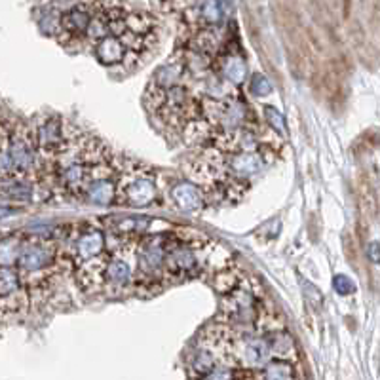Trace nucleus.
Returning <instances> with one entry per match:
<instances>
[{"mask_svg": "<svg viewBox=\"0 0 380 380\" xmlns=\"http://www.w3.org/2000/svg\"><path fill=\"white\" fill-rule=\"evenodd\" d=\"M103 223L109 231L113 232L114 236H124V238H131V236H145L149 234V228L152 225L150 219H143V217H109L103 219Z\"/></svg>", "mask_w": 380, "mask_h": 380, "instance_id": "obj_13", "label": "nucleus"}, {"mask_svg": "<svg viewBox=\"0 0 380 380\" xmlns=\"http://www.w3.org/2000/svg\"><path fill=\"white\" fill-rule=\"evenodd\" d=\"M185 78H187V67H185L183 51L177 50L152 75V80H150L149 87L145 92V105H147L150 113H154L156 109L160 106L166 92L171 90V87L179 86V84H185Z\"/></svg>", "mask_w": 380, "mask_h": 380, "instance_id": "obj_7", "label": "nucleus"}, {"mask_svg": "<svg viewBox=\"0 0 380 380\" xmlns=\"http://www.w3.org/2000/svg\"><path fill=\"white\" fill-rule=\"evenodd\" d=\"M250 92L255 97H268V95L272 94V84L268 82L266 76L253 75L250 82Z\"/></svg>", "mask_w": 380, "mask_h": 380, "instance_id": "obj_21", "label": "nucleus"}, {"mask_svg": "<svg viewBox=\"0 0 380 380\" xmlns=\"http://www.w3.org/2000/svg\"><path fill=\"white\" fill-rule=\"evenodd\" d=\"M19 280L32 300L35 295L50 293L51 287L63 272H71V266L63 261L59 242L48 236H25L21 243L18 262Z\"/></svg>", "mask_w": 380, "mask_h": 380, "instance_id": "obj_1", "label": "nucleus"}, {"mask_svg": "<svg viewBox=\"0 0 380 380\" xmlns=\"http://www.w3.org/2000/svg\"><path fill=\"white\" fill-rule=\"evenodd\" d=\"M0 234H2V232H0Z\"/></svg>", "mask_w": 380, "mask_h": 380, "instance_id": "obj_26", "label": "nucleus"}, {"mask_svg": "<svg viewBox=\"0 0 380 380\" xmlns=\"http://www.w3.org/2000/svg\"><path fill=\"white\" fill-rule=\"evenodd\" d=\"M23 238L19 232L0 234V266H16Z\"/></svg>", "mask_w": 380, "mask_h": 380, "instance_id": "obj_17", "label": "nucleus"}, {"mask_svg": "<svg viewBox=\"0 0 380 380\" xmlns=\"http://www.w3.org/2000/svg\"><path fill=\"white\" fill-rule=\"evenodd\" d=\"M268 346H270V355L272 360H280V362H297V348H295V341L291 333L286 329H276L272 333H266Z\"/></svg>", "mask_w": 380, "mask_h": 380, "instance_id": "obj_14", "label": "nucleus"}, {"mask_svg": "<svg viewBox=\"0 0 380 380\" xmlns=\"http://www.w3.org/2000/svg\"><path fill=\"white\" fill-rule=\"evenodd\" d=\"M212 73L232 87H240L247 78V65L240 54H231V51H219L213 57Z\"/></svg>", "mask_w": 380, "mask_h": 380, "instance_id": "obj_9", "label": "nucleus"}, {"mask_svg": "<svg viewBox=\"0 0 380 380\" xmlns=\"http://www.w3.org/2000/svg\"><path fill=\"white\" fill-rule=\"evenodd\" d=\"M234 374H236V367H228V365L219 363L212 373H207L204 379L200 380H234Z\"/></svg>", "mask_w": 380, "mask_h": 380, "instance_id": "obj_22", "label": "nucleus"}, {"mask_svg": "<svg viewBox=\"0 0 380 380\" xmlns=\"http://www.w3.org/2000/svg\"><path fill=\"white\" fill-rule=\"evenodd\" d=\"M0 194L13 200H31L32 194H35V187H32L31 181L12 177V179L0 183Z\"/></svg>", "mask_w": 380, "mask_h": 380, "instance_id": "obj_19", "label": "nucleus"}, {"mask_svg": "<svg viewBox=\"0 0 380 380\" xmlns=\"http://www.w3.org/2000/svg\"><path fill=\"white\" fill-rule=\"evenodd\" d=\"M78 198L94 206H111L116 200V177H90Z\"/></svg>", "mask_w": 380, "mask_h": 380, "instance_id": "obj_11", "label": "nucleus"}, {"mask_svg": "<svg viewBox=\"0 0 380 380\" xmlns=\"http://www.w3.org/2000/svg\"><path fill=\"white\" fill-rule=\"evenodd\" d=\"M106 240L109 236L105 231H101L97 226H82L78 232H73L63 245L59 243V247H61L63 259L69 262L71 270L75 272L76 268L105 255Z\"/></svg>", "mask_w": 380, "mask_h": 380, "instance_id": "obj_6", "label": "nucleus"}, {"mask_svg": "<svg viewBox=\"0 0 380 380\" xmlns=\"http://www.w3.org/2000/svg\"><path fill=\"white\" fill-rule=\"evenodd\" d=\"M262 118H264V124L268 125L270 131L281 133V135L286 133V118L276 106H262Z\"/></svg>", "mask_w": 380, "mask_h": 380, "instance_id": "obj_20", "label": "nucleus"}, {"mask_svg": "<svg viewBox=\"0 0 380 380\" xmlns=\"http://www.w3.org/2000/svg\"><path fill=\"white\" fill-rule=\"evenodd\" d=\"M367 255H369V259H371V262H374V264L379 262V243H376V242L369 243Z\"/></svg>", "mask_w": 380, "mask_h": 380, "instance_id": "obj_24", "label": "nucleus"}, {"mask_svg": "<svg viewBox=\"0 0 380 380\" xmlns=\"http://www.w3.org/2000/svg\"><path fill=\"white\" fill-rule=\"evenodd\" d=\"M333 287L337 289L338 295H352L355 291L354 281L348 280V278L343 274L335 276V280H333Z\"/></svg>", "mask_w": 380, "mask_h": 380, "instance_id": "obj_23", "label": "nucleus"}, {"mask_svg": "<svg viewBox=\"0 0 380 380\" xmlns=\"http://www.w3.org/2000/svg\"><path fill=\"white\" fill-rule=\"evenodd\" d=\"M169 200L177 209L185 213L204 212L207 207L206 194L204 188L198 187L192 181H177L169 188Z\"/></svg>", "mask_w": 380, "mask_h": 380, "instance_id": "obj_10", "label": "nucleus"}, {"mask_svg": "<svg viewBox=\"0 0 380 380\" xmlns=\"http://www.w3.org/2000/svg\"><path fill=\"white\" fill-rule=\"evenodd\" d=\"M158 200V183L154 171L147 166H131L116 175V200L114 204L133 209L150 207Z\"/></svg>", "mask_w": 380, "mask_h": 380, "instance_id": "obj_4", "label": "nucleus"}, {"mask_svg": "<svg viewBox=\"0 0 380 380\" xmlns=\"http://www.w3.org/2000/svg\"><path fill=\"white\" fill-rule=\"evenodd\" d=\"M13 209L12 207H0V219L8 217V215H12Z\"/></svg>", "mask_w": 380, "mask_h": 380, "instance_id": "obj_25", "label": "nucleus"}, {"mask_svg": "<svg viewBox=\"0 0 380 380\" xmlns=\"http://www.w3.org/2000/svg\"><path fill=\"white\" fill-rule=\"evenodd\" d=\"M217 365H219L217 357H215L209 350L200 346V348L192 354V357L188 360V365H187L188 379L190 380L204 379V376H206L207 373H212L213 369L217 367Z\"/></svg>", "mask_w": 380, "mask_h": 380, "instance_id": "obj_16", "label": "nucleus"}, {"mask_svg": "<svg viewBox=\"0 0 380 380\" xmlns=\"http://www.w3.org/2000/svg\"><path fill=\"white\" fill-rule=\"evenodd\" d=\"M141 236H116L106 240V261L101 272V289L109 293H131L135 281L137 243Z\"/></svg>", "mask_w": 380, "mask_h": 380, "instance_id": "obj_3", "label": "nucleus"}, {"mask_svg": "<svg viewBox=\"0 0 380 380\" xmlns=\"http://www.w3.org/2000/svg\"><path fill=\"white\" fill-rule=\"evenodd\" d=\"M168 232H152L139 238L137 261H135V281L131 293L156 295L168 287L164 276Z\"/></svg>", "mask_w": 380, "mask_h": 380, "instance_id": "obj_2", "label": "nucleus"}, {"mask_svg": "<svg viewBox=\"0 0 380 380\" xmlns=\"http://www.w3.org/2000/svg\"><path fill=\"white\" fill-rule=\"evenodd\" d=\"M245 280V274H243V270H240L234 264H228L225 268H219L215 272H212V280H209V286L221 293L223 297L228 295L231 291H234L242 281Z\"/></svg>", "mask_w": 380, "mask_h": 380, "instance_id": "obj_15", "label": "nucleus"}, {"mask_svg": "<svg viewBox=\"0 0 380 380\" xmlns=\"http://www.w3.org/2000/svg\"><path fill=\"white\" fill-rule=\"evenodd\" d=\"M8 152L12 162V175L25 181H37L38 169H40V158H38L32 125L19 122L10 128V141H8Z\"/></svg>", "mask_w": 380, "mask_h": 380, "instance_id": "obj_5", "label": "nucleus"}, {"mask_svg": "<svg viewBox=\"0 0 380 380\" xmlns=\"http://www.w3.org/2000/svg\"><path fill=\"white\" fill-rule=\"evenodd\" d=\"M31 306L29 293L13 266H0V318L25 314Z\"/></svg>", "mask_w": 380, "mask_h": 380, "instance_id": "obj_8", "label": "nucleus"}, {"mask_svg": "<svg viewBox=\"0 0 380 380\" xmlns=\"http://www.w3.org/2000/svg\"><path fill=\"white\" fill-rule=\"evenodd\" d=\"M94 56L95 59L105 65V67H113V65H124L130 59L128 48L122 42L120 37H105L101 38L99 42L94 44Z\"/></svg>", "mask_w": 380, "mask_h": 380, "instance_id": "obj_12", "label": "nucleus"}, {"mask_svg": "<svg viewBox=\"0 0 380 380\" xmlns=\"http://www.w3.org/2000/svg\"><path fill=\"white\" fill-rule=\"evenodd\" d=\"M259 380H299V373H297V369H295V363L270 360V362L261 369Z\"/></svg>", "mask_w": 380, "mask_h": 380, "instance_id": "obj_18", "label": "nucleus"}]
</instances>
